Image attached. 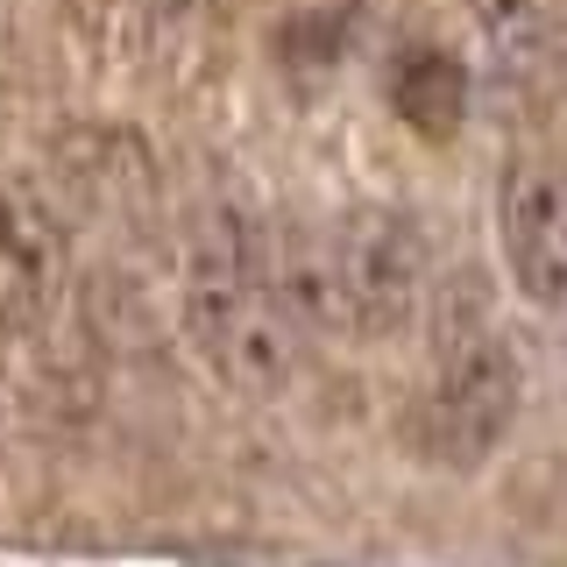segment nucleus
I'll list each match as a JSON object with an SVG mask.
<instances>
[{
	"label": "nucleus",
	"mask_w": 567,
	"mask_h": 567,
	"mask_svg": "<svg viewBox=\"0 0 567 567\" xmlns=\"http://www.w3.org/2000/svg\"><path fill=\"white\" fill-rule=\"evenodd\" d=\"M177 319H185V341L199 348V362L235 398H277L298 377L306 333L277 306L262 227L241 206H213L192 227L185 270H177Z\"/></svg>",
	"instance_id": "obj_1"
},
{
	"label": "nucleus",
	"mask_w": 567,
	"mask_h": 567,
	"mask_svg": "<svg viewBox=\"0 0 567 567\" xmlns=\"http://www.w3.org/2000/svg\"><path fill=\"white\" fill-rule=\"evenodd\" d=\"M341 341H404L433 306V248L404 206H348L327 227Z\"/></svg>",
	"instance_id": "obj_2"
},
{
	"label": "nucleus",
	"mask_w": 567,
	"mask_h": 567,
	"mask_svg": "<svg viewBox=\"0 0 567 567\" xmlns=\"http://www.w3.org/2000/svg\"><path fill=\"white\" fill-rule=\"evenodd\" d=\"M518 404H525V369L511 354L504 333L489 327H461V333H440V362H433V383L419 398V447L433 468H483V461L511 440L518 425Z\"/></svg>",
	"instance_id": "obj_3"
},
{
	"label": "nucleus",
	"mask_w": 567,
	"mask_h": 567,
	"mask_svg": "<svg viewBox=\"0 0 567 567\" xmlns=\"http://www.w3.org/2000/svg\"><path fill=\"white\" fill-rule=\"evenodd\" d=\"M71 298V227L43 177H0V327L50 333Z\"/></svg>",
	"instance_id": "obj_4"
},
{
	"label": "nucleus",
	"mask_w": 567,
	"mask_h": 567,
	"mask_svg": "<svg viewBox=\"0 0 567 567\" xmlns=\"http://www.w3.org/2000/svg\"><path fill=\"white\" fill-rule=\"evenodd\" d=\"M496 248L525 306L567 312V164H511L496 177Z\"/></svg>",
	"instance_id": "obj_5"
},
{
	"label": "nucleus",
	"mask_w": 567,
	"mask_h": 567,
	"mask_svg": "<svg viewBox=\"0 0 567 567\" xmlns=\"http://www.w3.org/2000/svg\"><path fill=\"white\" fill-rule=\"evenodd\" d=\"M390 100H398V114L419 135H447L461 121V106H468V79H461V64L447 50H404L398 71H390Z\"/></svg>",
	"instance_id": "obj_6"
},
{
	"label": "nucleus",
	"mask_w": 567,
	"mask_h": 567,
	"mask_svg": "<svg viewBox=\"0 0 567 567\" xmlns=\"http://www.w3.org/2000/svg\"><path fill=\"white\" fill-rule=\"evenodd\" d=\"M468 8L504 71H546V58H554V8L546 0H468Z\"/></svg>",
	"instance_id": "obj_7"
}]
</instances>
